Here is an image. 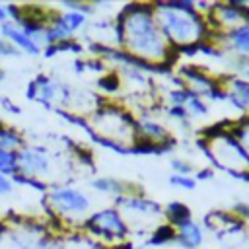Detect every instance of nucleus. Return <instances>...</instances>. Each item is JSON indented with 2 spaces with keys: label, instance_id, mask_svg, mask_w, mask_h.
<instances>
[{
  "label": "nucleus",
  "instance_id": "4",
  "mask_svg": "<svg viewBox=\"0 0 249 249\" xmlns=\"http://www.w3.org/2000/svg\"><path fill=\"white\" fill-rule=\"evenodd\" d=\"M51 156L45 148L39 146H25L18 152V163H19V173L27 177H39L47 175L51 171Z\"/></svg>",
  "mask_w": 249,
  "mask_h": 249
},
{
  "label": "nucleus",
  "instance_id": "6",
  "mask_svg": "<svg viewBox=\"0 0 249 249\" xmlns=\"http://www.w3.org/2000/svg\"><path fill=\"white\" fill-rule=\"evenodd\" d=\"M0 35H2V39L10 41L16 49H21V51L27 53V54H39V53H41L39 45H37L31 37H27L14 21L2 23V25H0Z\"/></svg>",
  "mask_w": 249,
  "mask_h": 249
},
{
  "label": "nucleus",
  "instance_id": "8",
  "mask_svg": "<svg viewBox=\"0 0 249 249\" xmlns=\"http://www.w3.org/2000/svg\"><path fill=\"white\" fill-rule=\"evenodd\" d=\"M21 146H23V138L19 136V132L0 124V148L6 152H16V150H21Z\"/></svg>",
  "mask_w": 249,
  "mask_h": 249
},
{
  "label": "nucleus",
  "instance_id": "13",
  "mask_svg": "<svg viewBox=\"0 0 249 249\" xmlns=\"http://www.w3.org/2000/svg\"><path fill=\"white\" fill-rule=\"evenodd\" d=\"M167 214H169L171 222H173V224H179V226H183L185 222L191 220V218H189V208H187L185 204H181V202H171V204L167 206Z\"/></svg>",
  "mask_w": 249,
  "mask_h": 249
},
{
  "label": "nucleus",
  "instance_id": "15",
  "mask_svg": "<svg viewBox=\"0 0 249 249\" xmlns=\"http://www.w3.org/2000/svg\"><path fill=\"white\" fill-rule=\"evenodd\" d=\"M187 111H191V113H195V115H204L206 113V105H204V101L196 95V93H193L191 91V97L187 99Z\"/></svg>",
  "mask_w": 249,
  "mask_h": 249
},
{
  "label": "nucleus",
  "instance_id": "17",
  "mask_svg": "<svg viewBox=\"0 0 249 249\" xmlns=\"http://www.w3.org/2000/svg\"><path fill=\"white\" fill-rule=\"evenodd\" d=\"M169 183L171 185H177V187H183V189H195V185H196V181L193 179V177H189V175H179V173H175V175H171L169 177Z\"/></svg>",
  "mask_w": 249,
  "mask_h": 249
},
{
  "label": "nucleus",
  "instance_id": "26",
  "mask_svg": "<svg viewBox=\"0 0 249 249\" xmlns=\"http://www.w3.org/2000/svg\"><path fill=\"white\" fill-rule=\"evenodd\" d=\"M126 249H140V247H130V245H128V247H126Z\"/></svg>",
  "mask_w": 249,
  "mask_h": 249
},
{
  "label": "nucleus",
  "instance_id": "12",
  "mask_svg": "<svg viewBox=\"0 0 249 249\" xmlns=\"http://www.w3.org/2000/svg\"><path fill=\"white\" fill-rule=\"evenodd\" d=\"M231 101H235L237 107H249V82H243V80L233 82Z\"/></svg>",
  "mask_w": 249,
  "mask_h": 249
},
{
  "label": "nucleus",
  "instance_id": "9",
  "mask_svg": "<svg viewBox=\"0 0 249 249\" xmlns=\"http://www.w3.org/2000/svg\"><path fill=\"white\" fill-rule=\"evenodd\" d=\"M123 208L128 210H136V212H160V206L152 200H144V198H136V196H121L119 198Z\"/></svg>",
  "mask_w": 249,
  "mask_h": 249
},
{
  "label": "nucleus",
  "instance_id": "19",
  "mask_svg": "<svg viewBox=\"0 0 249 249\" xmlns=\"http://www.w3.org/2000/svg\"><path fill=\"white\" fill-rule=\"evenodd\" d=\"M14 179L12 177H8V175H4V173H0V195H10L12 191H14Z\"/></svg>",
  "mask_w": 249,
  "mask_h": 249
},
{
  "label": "nucleus",
  "instance_id": "22",
  "mask_svg": "<svg viewBox=\"0 0 249 249\" xmlns=\"http://www.w3.org/2000/svg\"><path fill=\"white\" fill-rule=\"evenodd\" d=\"M187 109L185 107H181V105H173L171 109H169V115L171 117H175V119H187Z\"/></svg>",
  "mask_w": 249,
  "mask_h": 249
},
{
  "label": "nucleus",
  "instance_id": "16",
  "mask_svg": "<svg viewBox=\"0 0 249 249\" xmlns=\"http://www.w3.org/2000/svg\"><path fill=\"white\" fill-rule=\"evenodd\" d=\"M140 128H142V132L146 134V136H150L152 140H160V138H163L165 136V130L160 126V124H156V123H142L140 124Z\"/></svg>",
  "mask_w": 249,
  "mask_h": 249
},
{
  "label": "nucleus",
  "instance_id": "23",
  "mask_svg": "<svg viewBox=\"0 0 249 249\" xmlns=\"http://www.w3.org/2000/svg\"><path fill=\"white\" fill-rule=\"evenodd\" d=\"M6 21H10V16H8V8L0 4V25H2V23H6Z\"/></svg>",
  "mask_w": 249,
  "mask_h": 249
},
{
  "label": "nucleus",
  "instance_id": "10",
  "mask_svg": "<svg viewBox=\"0 0 249 249\" xmlns=\"http://www.w3.org/2000/svg\"><path fill=\"white\" fill-rule=\"evenodd\" d=\"M0 173L14 177L19 173V163H18V154L16 152H6L0 148Z\"/></svg>",
  "mask_w": 249,
  "mask_h": 249
},
{
  "label": "nucleus",
  "instance_id": "24",
  "mask_svg": "<svg viewBox=\"0 0 249 249\" xmlns=\"http://www.w3.org/2000/svg\"><path fill=\"white\" fill-rule=\"evenodd\" d=\"M243 144L247 146V150H249V123H247V126H245V134H243Z\"/></svg>",
  "mask_w": 249,
  "mask_h": 249
},
{
  "label": "nucleus",
  "instance_id": "2",
  "mask_svg": "<svg viewBox=\"0 0 249 249\" xmlns=\"http://www.w3.org/2000/svg\"><path fill=\"white\" fill-rule=\"evenodd\" d=\"M158 16L163 33L177 43H193L200 37L204 29L191 4H158Z\"/></svg>",
  "mask_w": 249,
  "mask_h": 249
},
{
  "label": "nucleus",
  "instance_id": "28",
  "mask_svg": "<svg viewBox=\"0 0 249 249\" xmlns=\"http://www.w3.org/2000/svg\"><path fill=\"white\" fill-rule=\"evenodd\" d=\"M0 101H2V97H0Z\"/></svg>",
  "mask_w": 249,
  "mask_h": 249
},
{
  "label": "nucleus",
  "instance_id": "18",
  "mask_svg": "<svg viewBox=\"0 0 249 249\" xmlns=\"http://www.w3.org/2000/svg\"><path fill=\"white\" fill-rule=\"evenodd\" d=\"M189 97H191V91H187V89H185V91H179V89H177V91H171V93H169V99L173 101V105H181V107L187 103Z\"/></svg>",
  "mask_w": 249,
  "mask_h": 249
},
{
  "label": "nucleus",
  "instance_id": "5",
  "mask_svg": "<svg viewBox=\"0 0 249 249\" xmlns=\"http://www.w3.org/2000/svg\"><path fill=\"white\" fill-rule=\"evenodd\" d=\"M89 228L93 233L103 237H123L126 233V226L115 210H101L89 218Z\"/></svg>",
  "mask_w": 249,
  "mask_h": 249
},
{
  "label": "nucleus",
  "instance_id": "27",
  "mask_svg": "<svg viewBox=\"0 0 249 249\" xmlns=\"http://www.w3.org/2000/svg\"><path fill=\"white\" fill-rule=\"evenodd\" d=\"M2 78H4V72H2V70H0V80H2Z\"/></svg>",
  "mask_w": 249,
  "mask_h": 249
},
{
  "label": "nucleus",
  "instance_id": "3",
  "mask_svg": "<svg viewBox=\"0 0 249 249\" xmlns=\"http://www.w3.org/2000/svg\"><path fill=\"white\" fill-rule=\"evenodd\" d=\"M49 200L62 214H84L89 208V198L72 187H56L49 193Z\"/></svg>",
  "mask_w": 249,
  "mask_h": 249
},
{
  "label": "nucleus",
  "instance_id": "21",
  "mask_svg": "<svg viewBox=\"0 0 249 249\" xmlns=\"http://www.w3.org/2000/svg\"><path fill=\"white\" fill-rule=\"evenodd\" d=\"M171 167L177 169L179 175H187V173L191 171V165H189L187 161H181V160H173V161H171Z\"/></svg>",
  "mask_w": 249,
  "mask_h": 249
},
{
  "label": "nucleus",
  "instance_id": "7",
  "mask_svg": "<svg viewBox=\"0 0 249 249\" xmlns=\"http://www.w3.org/2000/svg\"><path fill=\"white\" fill-rule=\"evenodd\" d=\"M177 239H179V243H181L185 249H195V247H198V245L202 243V231H200V228H198L193 220H189V222H185L183 226H179V235H177Z\"/></svg>",
  "mask_w": 249,
  "mask_h": 249
},
{
  "label": "nucleus",
  "instance_id": "1",
  "mask_svg": "<svg viewBox=\"0 0 249 249\" xmlns=\"http://www.w3.org/2000/svg\"><path fill=\"white\" fill-rule=\"evenodd\" d=\"M123 18H124L123 19L124 21L123 41L128 45V49L146 58L160 60L165 53V45L161 41L158 25L152 18V12L148 8L132 6V8H128V14Z\"/></svg>",
  "mask_w": 249,
  "mask_h": 249
},
{
  "label": "nucleus",
  "instance_id": "25",
  "mask_svg": "<svg viewBox=\"0 0 249 249\" xmlns=\"http://www.w3.org/2000/svg\"><path fill=\"white\" fill-rule=\"evenodd\" d=\"M4 231H6V228L0 224V239H2V235H4Z\"/></svg>",
  "mask_w": 249,
  "mask_h": 249
},
{
  "label": "nucleus",
  "instance_id": "11",
  "mask_svg": "<svg viewBox=\"0 0 249 249\" xmlns=\"http://www.w3.org/2000/svg\"><path fill=\"white\" fill-rule=\"evenodd\" d=\"M230 39L233 43V47L241 53H249V23L243 27H237L230 33Z\"/></svg>",
  "mask_w": 249,
  "mask_h": 249
},
{
  "label": "nucleus",
  "instance_id": "20",
  "mask_svg": "<svg viewBox=\"0 0 249 249\" xmlns=\"http://www.w3.org/2000/svg\"><path fill=\"white\" fill-rule=\"evenodd\" d=\"M16 54H18V49L10 41H6V39L0 37V58L2 56H16Z\"/></svg>",
  "mask_w": 249,
  "mask_h": 249
},
{
  "label": "nucleus",
  "instance_id": "14",
  "mask_svg": "<svg viewBox=\"0 0 249 249\" xmlns=\"http://www.w3.org/2000/svg\"><path fill=\"white\" fill-rule=\"evenodd\" d=\"M91 187L95 191H101V193H123V185L115 179H109V177H101V179H95L91 183Z\"/></svg>",
  "mask_w": 249,
  "mask_h": 249
}]
</instances>
